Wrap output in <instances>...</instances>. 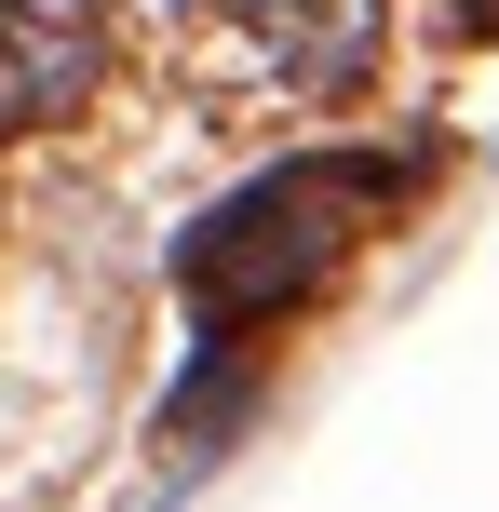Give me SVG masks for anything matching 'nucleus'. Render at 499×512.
<instances>
[{"instance_id": "3", "label": "nucleus", "mask_w": 499, "mask_h": 512, "mask_svg": "<svg viewBox=\"0 0 499 512\" xmlns=\"http://www.w3.org/2000/svg\"><path fill=\"white\" fill-rule=\"evenodd\" d=\"M446 14H473V27H499V0H446Z\"/></svg>"}, {"instance_id": "2", "label": "nucleus", "mask_w": 499, "mask_h": 512, "mask_svg": "<svg viewBox=\"0 0 499 512\" xmlns=\"http://www.w3.org/2000/svg\"><path fill=\"white\" fill-rule=\"evenodd\" d=\"M108 81V0H0V135L81 122Z\"/></svg>"}, {"instance_id": "1", "label": "nucleus", "mask_w": 499, "mask_h": 512, "mask_svg": "<svg viewBox=\"0 0 499 512\" xmlns=\"http://www.w3.org/2000/svg\"><path fill=\"white\" fill-rule=\"evenodd\" d=\"M392 203H405V162H365V149H338V162H270L257 189H230L216 216H189V243H176L189 324H203V337L284 324L297 297H324V270H338Z\"/></svg>"}]
</instances>
